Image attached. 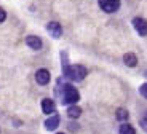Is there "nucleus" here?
<instances>
[{"label":"nucleus","mask_w":147,"mask_h":134,"mask_svg":"<svg viewBox=\"0 0 147 134\" xmlns=\"http://www.w3.org/2000/svg\"><path fill=\"white\" fill-rule=\"evenodd\" d=\"M64 73L66 77H69L70 80H75V81H80L86 77V69L83 65H70V67H66L64 69Z\"/></svg>","instance_id":"1"},{"label":"nucleus","mask_w":147,"mask_h":134,"mask_svg":"<svg viewBox=\"0 0 147 134\" xmlns=\"http://www.w3.org/2000/svg\"><path fill=\"white\" fill-rule=\"evenodd\" d=\"M80 99L78 91L72 85H64L63 86V102L64 104H75Z\"/></svg>","instance_id":"2"},{"label":"nucleus","mask_w":147,"mask_h":134,"mask_svg":"<svg viewBox=\"0 0 147 134\" xmlns=\"http://www.w3.org/2000/svg\"><path fill=\"white\" fill-rule=\"evenodd\" d=\"M99 7L106 13H114L120 7V0H99Z\"/></svg>","instance_id":"3"},{"label":"nucleus","mask_w":147,"mask_h":134,"mask_svg":"<svg viewBox=\"0 0 147 134\" xmlns=\"http://www.w3.org/2000/svg\"><path fill=\"white\" fill-rule=\"evenodd\" d=\"M133 26L139 35H147V21L144 18H134L133 19Z\"/></svg>","instance_id":"4"},{"label":"nucleus","mask_w":147,"mask_h":134,"mask_svg":"<svg viewBox=\"0 0 147 134\" xmlns=\"http://www.w3.org/2000/svg\"><path fill=\"white\" fill-rule=\"evenodd\" d=\"M47 30L50 32V35H53L55 38H59L61 37V34H63V29H61V26H59V22H48L47 24Z\"/></svg>","instance_id":"5"},{"label":"nucleus","mask_w":147,"mask_h":134,"mask_svg":"<svg viewBox=\"0 0 147 134\" xmlns=\"http://www.w3.org/2000/svg\"><path fill=\"white\" fill-rule=\"evenodd\" d=\"M35 80H37V83H40V85H47V83H50V72H48L47 69L37 70V73H35Z\"/></svg>","instance_id":"6"},{"label":"nucleus","mask_w":147,"mask_h":134,"mask_svg":"<svg viewBox=\"0 0 147 134\" xmlns=\"http://www.w3.org/2000/svg\"><path fill=\"white\" fill-rule=\"evenodd\" d=\"M42 110H43V113H47V115L55 113V110H56L55 102H53L51 99H43V101H42Z\"/></svg>","instance_id":"7"},{"label":"nucleus","mask_w":147,"mask_h":134,"mask_svg":"<svg viewBox=\"0 0 147 134\" xmlns=\"http://www.w3.org/2000/svg\"><path fill=\"white\" fill-rule=\"evenodd\" d=\"M26 43H27V46L32 48V50H40V48H42V40L38 38V37H35V35H29V37H27Z\"/></svg>","instance_id":"8"},{"label":"nucleus","mask_w":147,"mask_h":134,"mask_svg":"<svg viewBox=\"0 0 147 134\" xmlns=\"http://www.w3.org/2000/svg\"><path fill=\"white\" fill-rule=\"evenodd\" d=\"M58 125H59V116L58 115L50 116V118L45 121V128H47V129H50V131L56 129V128H58Z\"/></svg>","instance_id":"9"},{"label":"nucleus","mask_w":147,"mask_h":134,"mask_svg":"<svg viewBox=\"0 0 147 134\" xmlns=\"http://www.w3.org/2000/svg\"><path fill=\"white\" fill-rule=\"evenodd\" d=\"M123 61H125L126 65H129V67H134V65H136V62H138V59H136V56L133 55V53H126V55L123 56Z\"/></svg>","instance_id":"10"},{"label":"nucleus","mask_w":147,"mask_h":134,"mask_svg":"<svg viewBox=\"0 0 147 134\" xmlns=\"http://www.w3.org/2000/svg\"><path fill=\"white\" fill-rule=\"evenodd\" d=\"M80 113H82V109L77 107V105H72V107H69V110H67V115H69L70 118H77V116H80Z\"/></svg>","instance_id":"11"},{"label":"nucleus","mask_w":147,"mask_h":134,"mask_svg":"<svg viewBox=\"0 0 147 134\" xmlns=\"http://www.w3.org/2000/svg\"><path fill=\"white\" fill-rule=\"evenodd\" d=\"M120 134H136V131H134V128L131 126V125L125 123V125H121L120 126V131H118Z\"/></svg>","instance_id":"12"},{"label":"nucleus","mask_w":147,"mask_h":134,"mask_svg":"<svg viewBox=\"0 0 147 134\" xmlns=\"http://www.w3.org/2000/svg\"><path fill=\"white\" fill-rule=\"evenodd\" d=\"M128 116H129L128 110H125V109H118L117 110V118L120 120V121H126V120H128Z\"/></svg>","instance_id":"13"},{"label":"nucleus","mask_w":147,"mask_h":134,"mask_svg":"<svg viewBox=\"0 0 147 134\" xmlns=\"http://www.w3.org/2000/svg\"><path fill=\"white\" fill-rule=\"evenodd\" d=\"M139 93H141V96H142V98L147 99V83H144L142 86L139 88Z\"/></svg>","instance_id":"14"},{"label":"nucleus","mask_w":147,"mask_h":134,"mask_svg":"<svg viewBox=\"0 0 147 134\" xmlns=\"http://www.w3.org/2000/svg\"><path fill=\"white\" fill-rule=\"evenodd\" d=\"M5 18H7V13H5L3 8H0V22H3Z\"/></svg>","instance_id":"15"},{"label":"nucleus","mask_w":147,"mask_h":134,"mask_svg":"<svg viewBox=\"0 0 147 134\" xmlns=\"http://www.w3.org/2000/svg\"><path fill=\"white\" fill-rule=\"evenodd\" d=\"M144 121H147V115H146V120H144Z\"/></svg>","instance_id":"16"},{"label":"nucleus","mask_w":147,"mask_h":134,"mask_svg":"<svg viewBox=\"0 0 147 134\" xmlns=\"http://www.w3.org/2000/svg\"><path fill=\"white\" fill-rule=\"evenodd\" d=\"M59 134H63V133H59Z\"/></svg>","instance_id":"17"}]
</instances>
